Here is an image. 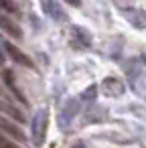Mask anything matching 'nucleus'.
<instances>
[{
    "instance_id": "nucleus-14",
    "label": "nucleus",
    "mask_w": 146,
    "mask_h": 148,
    "mask_svg": "<svg viewBox=\"0 0 146 148\" xmlns=\"http://www.w3.org/2000/svg\"><path fill=\"white\" fill-rule=\"evenodd\" d=\"M73 148H85V146H83V144H75Z\"/></svg>"
},
{
    "instance_id": "nucleus-11",
    "label": "nucleus",
    "mask_w": 146,
    "mask_h": 148,
    "mask_svg": "<svg viewBox=\"0 0 146 148\" xmlns=\"http://www.w3.org/2000/svg\"><path fill=\"white\" fill-rule=\"evenodd\" d=\"M2 110L12 118V120H16V122H25L27 118H25V114L21 112V110H16V108H12V106H2Z\"/></svg>"
},
{
    "instance_id": "nucleus-8",
    "label": "nucleus",
    "mask_w": 146,
    "mask_h": 148,
    "mask_svg": "<svg viewBox=\"0 0 146 148\" xmlns=\"http://www.w3.org/2000/svg\"><path fill=\"white\" fill-rule=\"evenodd\" d=\"M2 79H4V83H6V87H8V89H10L14 95H16V99L25 103L27 99H25V95L21 93V89L16 87V81H14V75H12V71H8V69H6V71L2 73Z\"/></svg>"
},
{
    "instance_id": "nucleus-10",
    "label": "nucleus",
    "mask_w": 146,
    "mask_h": 148,
    "mask_svg": "<svg viewBox=\"0 0 146 148\" xmlns=\"http://www.w3.org/2000/svg\"><path fill=\"white\" fill-rule=\"evenodd\" d=\"M73 33H75V37H77V41H81V45H83V47H87V45L91 43V37H89V33H87L85 29L73 27Z\"/></svg>"
},
{
    "instance_id": "nucleus-6",
    "label": "nucleus",
    "mask_w": 146,
    "mask_h": 148,
    "mask_svg": "<svg viewBox=\"0 0 146 148\" xmlns=\"http://www.w3.org/2000/svg\"><path fill=\"white\" fill-rule=\"evenodd\" d=\"M124 83L118 79V77H106L104 79V91L106 95H122L124 93Z\"/></svg>"
},
{
    "instance_id": "nucleus-2",
    "label": "nucleus",
    "mask_w": 146,
    "mask_h": 148,
    "mask_svg": "<svg viewBox=\"0 0 146 148\" xmlns=\"http://www.w3.org/2000/svg\"><path fill=\"white\" fill-rule=\"evenodd\" d=\"M75 116H79V99H67V103L63 106L61 114H59V126L61 128H69L71 122L75 120Z\"/></svg>"
},
{
    "instance_id": "nucleus-12",
    "label": "nucleus",
    "mask_w": 146,
    "mask_h": 148,
    "mask_svg": "<svg viewBox=\"0 0 146 148\" xmlns=\"http://www.w3.org/2000/svg\"><path fill=\"white\" fill-rule=\"evenodd\" d=\"M0 148H21V146L14 140H10V138H6V136L0 134Z\"/></svg>"
},
{
    "instance_id": "nucleus-1",
    "label": "nucleus",
    "mask_w": 146,
    "mask_h": 148,
    "mask_svg": "<svg viewBox=\"0 0 146 148\" xmlns=\"http://www.w3.org/2000/svg\"><path fill=\"white\" fill-rule=\"evenodd\" d=\"M47 134V110H37L31 120V138L35 146H41Z\"/></svg>"
},
{
    "instance_id": "nucleus-9",
    "label": "nucleus",
    "mask_w": 146,
    "mask_h": 148,
    "mask_svg": "<svg viewBox=\"0 0 146 148\" xmlns=\"http://www.w3.org/2000/svg\"><path fill=\"white\" fill-rule=\"evenodd\" d=\"M95 95H97V85H89V87H85V91L79 95V101H83V103H91V101L95 99Z\"/></svg>"
},
{
    "instance_id": "nucleus-7",
    "label": "nucleus",
    "mask_w": 146,
    "mask_h": 148,
    "mask_svg": "<svg viewBox=\"0 0 146 148\" xmlns=\"http://www.w3.org/2000/svg\"><path fill=\"white\" fill-rule=\"evenodd\" d=\"M0 130L6 132V134H8V136H12V138H16V140H25L23 130H21L16 124H12L10 120H6V118H0Z\"/></svg>"
},
{
    "instance_id": "nucleus-4",
    "label": "nucleus",
    "mask_w": 146,
    "mask_h": 148,
    "mask_svg": "<svg viewBox=\"0 0 146 148\" xmlns=\"http://www.w3.org/2000/svg\"><path fill=\"white\" fill-rule=\"evenodd\" d=\"M4 51L8 53V57L14 61V63H19V65H23V67H33V61L16 47V45H12V43H4Z\"/></svg>"
},
{
    "instance_id": "nucleus-13",
    "label": "nucleus",
    "mask_w": 146,
    "mask_h": 148,
    "mask_svg": "<svg viewBox=\"0 0 146 148\" xmlns=\"http://www.w3.org/2000/svg\"><path fill=\"white\" fill-rule=\"evenodd\" d=\"M63 2H67V4H71V6H79L81 0H63Z\"/></svg>"
},
{
    "instance_id": "nucleus-5",
    "label": "nucleus",
    "mask_w": 146,
    "mask_h": 148,
    "mask_svg": "<svg viewBox=\"0 0 146 148\" xmlns=\"http://www.w3.org/2000/svg\"><path fill=\"white\" fill-rule=\"evenodd\" d=\"M0 29H2L6 35L14 37V39H23V29L14 21H10L8 16H4V14H0Z\"/></svg>"
},
{
    "instance_id": "nucleus-3",
    "label": "nucleus",
    "mask_w": 146,
    "mask_h": 148,
    "mask_svg": "<svg viewBox=\"0 0 146 148\" xmlns=\"http://www.w3.org/2000/svg\"><path fill=\"white\" fill-rule=\"evenodd\" d=\"M43 12L49 18L57 21V23H63L67 18V12L63 10V6L57 2V0H43Z\"/></svg>"
}]
</instances>
